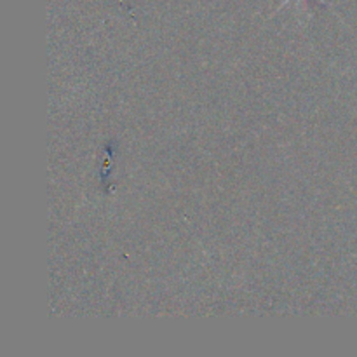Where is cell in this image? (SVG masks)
I'll list each match as a JSON object with an SVG mask.
<instances>
[{
  "label": "cell",
  "mask_w": 357,
  "mask_h": 357,
  "mask_svg": "<svg viewBox=\"0 0 357 357\" xmlns=\"http://www.w3.org/2000/svg\"><path fill=\"white\" fill-rule=\"evenodd\" d=\"M291 2H293V0H284V2H282V3H281V6H279V7H278V9H275V10H274V14H278V13H279V10H281V9H284V7H286V6H288V3H291ZM319 2H321V3H324V6H328V2H326V0H319Z\"/></svg>",
  "instance_id": "cell-1"
}]
</instances>
